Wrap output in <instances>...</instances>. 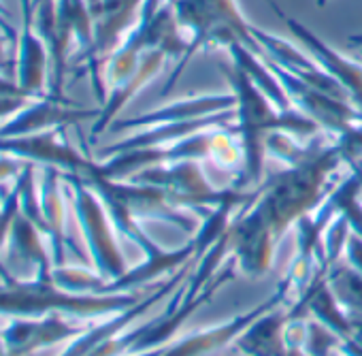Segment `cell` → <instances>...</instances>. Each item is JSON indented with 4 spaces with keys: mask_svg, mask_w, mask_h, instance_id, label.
<instances>
[{
    "mask_svg": "<svg viewBox=\"0 0 362 356\" xmlns=\"http://www.w3.org/2000/svg\"><path fill=\"white\" fill-rule=\"evenodd\" d=\"M345 164L339 143L324 141L307 160L271 175L258 188L252 209L279 239L290 224L311 214L334 188L330 184L337 168Z\"/></svg>",
    "mask_w": 362,
    "mask_h": 356,
    "instance_id": "6da1fadb",
    "label": "cell"
},
{
    "mask_svg": "<svg viewBox=\"0 0 362 356\" xmlns=\"http://www.w3.org/2000/svg\"><path fill=\"white\" fill-rule=\"evenodd\" d=\"M222 75L228 79L233 94L237 98L235 126H237L239 141L245 154L243 171L239 173L237 182L233 186L245 190L247 186L262 182L264 158H267L264 143L271 132L284 130V132L294 134L296 139H309L322 132V128L294 107L290 111H279L235 62H230L228 67L222 64Z\"/></svg>",
    "mask_w": 362,
    "mask_h": 356,
    "instance_id": "7a4b0ae2",
    "label": "cell"
},
{
    "mask_svg": "<svg viewBox=\"0 0 362 356\" xmlns=\"http://www.w3.org/2000/svg\"><path fill=\"white\" fill-rule=\"evenodd\" d=\"M136 305L132 294H73L60 290L52 277L16 280L0 267V316L7 318H43L49 314L73 318H100L119 314Z\"/></svg>",
    "mask_w": 362,
    "mask_h": 356,
    "instance_id": "3957f363",
    "label": "cell"
},
{
    "mask_svg": "<svg viewBox=\"0 0 362 356\" xmlns=\"http://www.w3.org/2000/svg\"><path fill=\"white\" fill-rule=\"evenodd\" d=\"M173 7L179 26L190 35V45L184 58L175 62L162 94H166L177 84L188 62L205 47H228L233 41H239L254 54L264 56V50L250 33L252 24L241 13L237 0H173Z\"/></svg>",
    "mask_w": 362,
    "mask_h": 356,
    "instance_id": "277c9868",
    "label": "cell"
},
{
    "mask_svg": "<svg viewBox=\"0 0 362 356\" xmlns=\"http://www.w3.org/2000/svg\"><path fill=\"white\" fill-rule=\"evenodd\" d=\"M66 193L71 195L75 216L79 220L86 246L94 260L96 273L105 277L109 284L119 280L126 273V260L117 246L111 216L103 203V199L94 193V188L77 173H62Z\"/></svg>",
    "mask_w": 362,
    "mask_h": 356,
    "instance_id": "5b68a950",
    "label": "cell"
},
{
    "mask_svg": "<svg viewBox=\"0 0 362 356\" xmlns=\"http://www.w3.org/2000/svg\"><path fill=\"white\" fill-rule=\"evenodd\" d=\"M199 162L201 160H179V162L156 164L132 175L130 182L151 184V186L162 188L168 195V199L181 209L190 207L194 212L209 214L228 197L230 186L216 188L207 180V175Z\"/></svg>",
    "mask_w": 362,
    "mask_h": 356,
    "instance_id": "8992f818",
    "label": "cell"
},
{
    "mask_svg": "<svg viewBox=\"0 0 362 356\" xmlns=\"http://www.w3.org/2000/svg\"><path fill=\"white\" fill-rule=\"evenodd\" d=\"M83 180L94 188V193L105 201V203H115L124 207L132 218H153L162 222L177 224L184 231H194L197 229V218L192 214H186L181 207H177L168 195L151 184H139V182H115L100 177L96 173L81 175Z\"/></svg>",
    "mask_w": 362,
    "mask_h": 356,
    "instance_id": "52a82bcc",
    "label": "cell"
},
{
    "mask_svg": "<svg viewBox=\"0 0 362 356\" xmlns=\"http://www.w3.org/2000/svg\"><path fill=\"white\" fill-rule=\"evenodd\" d=\"M209 156H211V128L201 130L181 141L168 143V145L122 151V154L107 158L105 162L94 160V166L88 173H96L100 177H107V180H115V182H126L132 175L156 164L179 162V160H207Z\"/></svg>",
    "mask_w": 362,
    "mask_h": 356,
    "instance_id": "ba28073f",
    "label": "cell"
},
{
    "mask_svg": "<svg viewBox=\"0 0 362 356\" xmlns=\"http://www.w3.org/2000/svg\"><path fill=\"white\" fill-rule=\"evenodd\" d=\"M262 60L279 77V81H281V86H284L290 103H292V107L303 111L307 117H311L332 139L343 134L345 130H349L354 124L362 122V113L351 103L339 101V98H334V96H330L326 92H320V90L307 86L305 81L296 79L294 75L284 71L279 64H275L267 56H262Z\"/></svg>",
    "mask_w": 362,
    "mask_h": 356,
    "instance_id": "9c48e42d",
    "label": "cell"
},
{
    "mask_svg": "<svg viewBox=\"0 0 362 356\" xmlns=\"http://www.w3.org/2000/svg\"><path fill=\"white\" fill-rule=\"evenodd\" d=\"M267 5L271 7V11L284 22V26L288 28V33L298 41V45L315 60V64L330 75L337 84H341L345 88V92L349 94L351 105L362 113V64L358 60L345 58L343 54H339L337 50H332L330 45H326L315 33H311L305 24H300L296 18L288 16L275 0H267Z\"/></svg>",
    "mask_w": 362,
    "mask_h": 356,
    "instance_id": "30bf717a",
    "label": "cell"
},
{
    "mask_svg": "<svg viewBox=\"0 0 362 356\" xmlns=\"http://www.w3.org/2000/svg\"><path fill=\"white\" fill-rule=\"evenodd\" d=\"M0 154L13 156L24 162L56 166L64 173H77V175H86L94 166L92 158L83 156L66 141L64 128L24 134V137H0Z\"/></svg>",
    "mask_w": 362,
    "mask_h": 356,
    "instance_id": "8fae6325",
    "label": "cell"
},
{
    "mask_svg": "<svg viewBox=\"0 0 362 356\" xmlns=\"http://www.w3.org/2000/svg\"><path fill=\"white\" fill-rule=\"evenodd\" d=\"M98 115L100 109L75 107L69 101H56L49 96L33 98L5 124H0V137H24L56 128H69L86 120H96Z\"/></svg>",
    "mask_w": 362,
    "mask_h": 356,
    "instance_id": "7c38bea8",
    "label": "cell"
},
{
    "mask_svg": "<svg viewBox=\"0 0 362 356\" xmlns=\"http://www.w3.org/2000/svg\"><path fill=\"white\" fill-rule=\"evenodd\" d=\"M250 33L256 39V43L264 50V56L271 58L275 64H279L284 71H288L290 75H294L296 79L305 81L307 86H311L320 92H326L339 101L351 103L345 88L341 84H337L330 75H326L300 45H292L290 41H286L273 33H267L254 24L250 26Z\"/></svg>",
    "mask_w": 362,
    "mask_h": 356,
    "instance_id": "4fadbf2b",
    "label": "cell"
},
{
    "mask_svg": "<svg viewBox=\"0 0 362 356\" xmlns=\"http://www.w3.org/2000/svg\"><path fill=\"white\" fill-rule=\"evenodd\" d=\"M22 3V28L18 30L16 81L30 98L49 96V52L33 20V3Z\"/></svg>",
    "mask_w": 362,
    "mask_h": 356,
    "instance_id": "5bb4252c",
    "label": "cell"
},
{
    "mask_svg": "<svg viewBox=\"0 0 362 356\" xmlns=\"http://www.w3.org/2000/svg\"><path fill=\"white\" fill-rule=\"evenodd\" d=\"M45 233L30 222L22 212L16 216L9 241L5 246L9 265H0L11 277L28 282L37 277H52L54 260L45 252Z\"/></svg>",
    "mask_w": 362,
    "mask_h": 356,
    "instance_id": "9a60e30c",
    "label": "cell"
},
{
    "mask_svg": "<svg viewBox=\"0 0 362 356\" xmlns=\"http://www.w3.org/2000/svg\"><path fill=\"white\" fill-rule=\"evenodd\" d=\"M83 331V326L71 324L64 316L49 314L43 318H11L5 328H0V335L7 343L9 356H26L60 341H73Z\"/></svg>",
    "mask_w": 362,
    "mask_h": 356,
    "instance_id": "2e32d148",
    "label": "cell"
},
{
    "mask_svg": "<svg viewBox=\"0 0 362 356\" xmlns=\"http://www.w3.org/2000/svg\"><path fill=\"white\" fill-rule=\"evenodd\" d=\"M235 109L216 113V115H207L201 120H188V122H162V124H153V126H145V128H136V132H132L130 137L111 143L107 147H103L98 154L105 158H111L115 154L122 151H130V149H143V147H158V145H168L175 141H181L186 137H192L201 130H209V128H218V126H230L235 124Z\"/></svg>",
    "mask_w": 362,
    "mask_h": 356,
    "instance_id": "e0dca14e",
    "label": "cell"
},
{
    "mask_svg": "<svg viewBox=\"0 0 362 356\" xmlns=\"http://www.w3.org/2000/svg\"><path fill=\"white\" fill-rule=\"evenodd\" d=\"M237 98L235 94H197L188 98L173 101L164 107L151 109L147 113H141L132 120H119L113 122L111 130H130V128H145L162 122H188V120H201L207 115H216L228 109H235Z\"/></svg>",
    "mask_w": 362,
    "mask_h": 356,
    "instance_id": "ac0fdd59",
    "label": "cell"
},
{
    "mask_svg": "<svg viewBox=\"0 0 362 356\" xmlns=\"http://www.w3.org/2000/svg\"><path fill=\"white\" fill-rule=\"evenodd\" d=\"M64 171L56 166H43L39 177V201L41 214L45 220V235L52 243V260L54 267L62 265L64 243H66V199H64Z\"/></svg>",
    "mask_w": 362,
    "mask_h": 356,
    "instance_id": "d6986e66",
    "label": "cell"
},
{
    "mask_svg": "<svg viewBox=\"0 0 362 356\" xmlns=\"http://www.w3.org/2000/svg\"><path fill=\"white\" fill-rule=\"evenodd\" d=\"M166 60H168V56L164 52H160V50H149V52L143 54L136 73L130 79H126L124 84H119V86H115V88H111L107 92V101L100 107V115L96 117V122L92 126V137L100 134L103 130H107L113 124V120L126 107V103L164 69Z\"/></svg>",
    "mask_w": 362,
    "mask_h": 356,
    "instance_id": "ffe728a7",
    "label": "cell"
},
{
    "mask_svg": "<svg viewBox=\"0 0 362 356\" xmlns=\"http://www.w3.org/2000/svg\"><path fill=\"white\" fill-rule=\"evenodd\" d=\"M281 301V297H273L271 301L262 303L260 307L252 309L250 314L245 316H239L235 318L233 322L228 324H222V326H216V328H209V331H201L184 341H179L177 345H173L170 350H164L160 356H201L205 352H211L220 345H224L226 341H230L233 337H237L243 328H247L254 320H258L262 314H267L273 305H277Z\"/></svg>",
    "mask_w": 362,
    "mask_h": 356,
    "instance_id": "44dd1931",
    "label": "cell"
},
{
    "mask_svg": "<svg viewBox=\"0 0 362 356\" xmlns=\"http://www.w3.org/2000/svg\"><path fill=\"white\" fill-rule=\"evenodd\" d=\"M228 56H230V62H235L250 79L252 84L279 109V111H290L292 109V103L279 81V77L271 71V67L262 60V56L254 54L252 50H247L243 43L239 41H233L228 47H226Z\"/></svg>",
    "mask_w": 362,
    "mask_h": 356,
    "instance_id": "7402d4cb",
    "label": "cell"
},
{
    "mask_svg": "<svg viewBox=\"0 0 362 356\" xmlns=\"http://www.w3.org/2000/svg\"><path fill=\"white\" fill-rule=\"evenodd\" d=\"M58 11L73 33V39L81 52V60L88 64L94 54V30H96V20L88 0H58Z\"/></svg>",
    "mask_w": 362,
    "mask_h": 356,
    "instance_id": "603a6c76",
    "label": "cell"
},
{
    "mask_svg": "<svg viewBox=\"0 0 362 356\" xmlns=\"http://www.w3.org/2000/svg\"><path fill=\"white\" fill-rule=\"evenodd\" d=\"M220 168L228 171H241L245 164V154L239 141L237 126H218L211 128V156H209Z\"/></svg>",
    "mask_w": 362,
    "mask_h": 356,
    "instance_id": "cb8c5ba5",
    "label": "cell"
},
{
    "mask_svg": "<svg viewBox=\"0 0 362 356\" xmlns=\"http://www.w3.org/2000/svg\"><path fill=\"white\" fill-rule=\"evenodd\" d=\"M52 282L60 290L73 294H107V286H109V282L98 273L79 267H62V265L52 269Z\"/></svg>",
    "mask_w": 362,
    "mask_h": 356,
    "instance_id": "d4e9b609",
    "label": "cell"
},
{
    "mask_svg": "<svg viewBox=\"0 0 362 356\" xmlns=\"http://www.w3.org/2000/svg\"><path fill=\"white\" fill-rule=\"evenodd\" d=\"M20 214V188L13 182L11 190L3 197V205H0V250H3L9 241L16 216Z\"/></svg>",
    "mask_w": 362,
    "mask_h": 356,
    "instance_id": "484cf974",
    "label": "cell"
},
{
    "mask_svg": "<svg viewBox=\"0 0 362 356\" xmlns=\"http://www.w3.org/2000/svg\"><path fill=\"white\" fill-rule=\"evenodd\" d=\"M307 352L311 356H330V350L337 345V337L324 328L320 322H311L307 324Z\"/></svg>",
    "mask_w": 362,
    "mask_h": 356,
    "instance_id": "4316f807",
    "label": "cell"
},
{
    "mask_svg": "<svg viewBox=\"0 0 362 356\" xmlns=\"http://www.w3.org/2000/svg\"><path fill=\"white\" fill-rule=\"evenodd\" d=\"M24 166H26L24 160H18V158L7 156V154H0V186L16 182Z\"/></svg>",
    "mask_w": 362,
    "mask_h": 356,
    "instance_id": "83f0119b",
    "label": "cell"
},
{
    "mask_svg": "<svg viewBox=\"0 0 362 356\" xmlns=\"http://www.w3.org/2000/svg\"><path fill=\"white\" fill-rule=\"evenodd\" d=\"M28 101V96H3L0 98V124H5L11 115H16Z\"/></svg>",
    "mask_w": 362,
    "mask_h": 356,
    "instance_id": "f1b7e54d",
    "label": "cell"
},
{
    "mask_svg": "<svg viewBox=\"0 0 362 356\" xmlns=\"http://www.w3.org/2000/svg\"><path fill=\"white\" fill-rule=\"evenodd\" d=\"M347 258L354 265L356 273L362 277V237L360 235H349V239H347Z\"/></svg>",
    "mask_w": 362,
    "mask_h": 356,
    "instance_id": "f546056e",
    "label": "cell"
},
{
    "mask_svg": "<svg viewBox=\"0 0 362 356\" xmlns=\"http://www.w3.org/2000/svg\"><path fill=\"white\" fill-rule=\"evenodd\" d=\"M3 96H28V94L18 86V81L9 79L5 75H0V98H3Z\"/></svg>",
    "mask_w": 362,
    "mask_h": 356,
    "instance_id": "4dcf8cb0",
    "label": "cell"
},
{
    "mask_svg": "<svg viewBox=\"0 0 362 356\" xmlns=\"http://www.w3.org/2000/svg\"><path fill=\"white\" fill-rule=\"evenodd\" d=\"M9 11H7V7L0 3V33L3 35H7L9 39H13V37H18V33H16V28L11 26V22H9Z\"/></svg>",
    "mask_w": 362,
    "mask_h": 356,
    "instance_id": "1f68e13d",
    "label": "cell"
},
{
    "mask_svg": "<svg viewBox=\"0 0 362 356\" xmlns=\"http://www.w3.org/2000/svg\"><path fill=\"white\" fill-rule=\"evenodd\" d=\"M7 43H9V37L7 35H0V73L9 69V56H7Z\"/></svg>",
    "mask_w": 362,
    "mask_h": 356,
    "instance_id": "d6a6232c",
    "label": "cell"
},
{
    "mask_svg": "<svg viewBox=\"0 0 362 356\" xmlns=\"http://www.w3.org/2000/svg\"><path fill=\"white\" fill-rule=\"evenodd\" d=\"M347 43L354 45V47H358V50H362V35H351V37L347 39Z\"/></svg>",
    "mask_w": 362,
    "mask_h": 356,
    "instance_id": "836d02e7",
    "label": "cell"
},
{
    "mask_svg": "<svg viewBox=\"0 0 362 356\" xmlns=\"http://www.w3.org/2000/svg\"><path fill=\"white\" fill-rule=\"evenodd\" d=\"M0 356H9V350H7V343H5L3 335H0Z\"/></svg>",
    "mask_w": 362,
    "mask_h": 356,
    "instance_id": "e575fe53",
    "label": "cell"
},
{
    "mask_svg": "<svg viewBox=\"0 0 362 356\" xmlns=\"http://www.w3.org/2000/svg\"><path fill=\"white\" fill-rule=\"evenodd\" d=\"M328 3V0H317V7H324Z\"/></svg>",
    "mask_w": 362,
    "mask_h": 356,
    "instance_id": "d590c367",
    "label": "cell"
},
{
    "mask_svg": "<svg viewBox=\"0 0 362 356\" xmlns=\"http://www.w3.org/2000/svg\"><path fill=\"white\" fill-rule=\"evenodd\" d=\"M33 3H39V0H33Z\"/></svg>",
    "mask_w": 362,
    "mask_h": 356,
    "instance_id": "8d00e7d4",
    "label": "cell"
},
{
    "mask_svg": "<svg viewBox=\"0 0 362 356\" xmlns=\"http://www.w3.org/2000/svg\"><path fill=\"white\" fill-rule=\"evenodd\" d=\"M0 205H3V201H0Z\"/></svg>",
    "mask_w": 362,
    "mask_h": 356,
    "instance_id": "74e56055",
    "label": "cell"
}]
</instances>
